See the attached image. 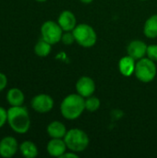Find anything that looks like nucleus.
I'll list each match as a JSON object with an SVG mask.
<instances>
[{
    "instance_id": "obj_5",
    "label": "nucleus",
    "mask_w": 157,
    "mask_h": 158,
    "mask_svg": "<svg viewBox=\"0 0 157 158\" xmlns=\"http://www.w3.org/2000/svg\"><path fill=\"white\" fill-rule=\"evenodd\" d=\"M135 75L143 82H150L156 76V66L155 61L148 58H141L135 66Z\"/></svg>"
},
{
    "instance_id": "obj_24",
    "label": "nucleus",
    "mask_w": 157,
    "mask_h": 158,
    "mask_svg": "<svg viewBox=\"0 0 157 158\" xmlns=\"http://www.w3.org/2000/svg\"><path fill=\"white\" fill-rule=\"evenodd\" d=\"M61 157L63 158H68V157H72V158H78L79 157V156L78 155H76V153L75 152H72V153H65Z\"/></svg>"
},
{
    "instance_id": "obj_14",
    "label": "nucleus",
    "mask_w": 157,
    "mask_h": 158,
    "mask_svg": "<svg viewBox=\"0 0 157 158\" xmlns=\"http://www.w3.org/2000/svg\"><path fill=\"white\" fill-rule=\"evenodd\" d=\"M47 133L51 138H57V139H62L65 137L67 133V129L66 126L57 120L52 121L48 126H47Z\"/></svg>"
},
{
    "instance_id": "obj_7",
    "label": "nucleus",
    "mask_w": 157,
    "mask_h": 158,
    "mask_svg": "<svg viewBox=\"0 0 157 158\" xmlns=\"http://www.w3.org/2000/svg\"><path fill=\"white\" fill-rule=\"evenodd\" d=\"M31 106L33 110H35L38 113L44 114L52 110L54 106V100L53 98L45 94H41L38 95H35L31 101Z\"/></svg>"
},
{
    "instance_id": "obj_2",
    "label": "nucleus",
    "mask_w": 157,
    "mask_h": 158,
    "mask_svg": "<svg viewBox=\"0 0 157 158\" xmlns=\"http://www.w3.org/2000/svg\"><path fill=\"white\" fill-rule=\"evenodd\" d=\"M79 94H72L66 96L60 106L62 116L69 120L78 118L85 110V100Z\"/></svg>"
},
{
    "instance_id": "obj_18",
    "label": "nucleus",
    "mask_w": 157,
    "mask_h": 158,
    "mask_svg": "<svg viewBox=\"0 0 157 158\" xmlns=\"http://www.w3.org/2000/svg\"><path fill=\"white\" fill-rule=\"evenodd\" d=\"M51 45H52L51 44L47 43L43 39H41L36 43V44L34 46V52L38 56L45 57L51 52Z\"/></svg>"
},
{
    "instance_id": "obj_23",
    "label": "nucleus",
    "mask_w": 157,
    "mask_h": 158,
    "mask_svg": "<svg viewBox=\"0 0 157 158\" xmlns=\"http://www.w3.org/2000/svg\"><path fill=\"white\" fill-rule=\"evenodd\" d=\"M6 85H7V78L6 74L0 72V93L5 90Z\"/></svg>"
},
{
    "instance_id": "obj_21",
    "label": "nucleus",
    "mask_w": 157,
    "mask_h": 158,
    "mask_svg": "<svg viewBox=\"0 0 157 158\" xmlns=\"http://www.w3.org/2000/svg\"><path fill=\"white\" fill-rule=\"evenodd\" d=\"M146 55L150 59L153 61H157V44H151L147 47V53Z\"/></svg>"
},
{
    "instance_id": "obj_12",
    "label": "nucleus",
    "mask_w": 157,
    "mask_h": 158,
    "mask_svg": "<svg viewBox=\"0 0 157 158\" xmlns=\"http://www.w3.org/2000/svg\"><path fill=\"white\" fill-rule=\"evenodd\" d=\"M147 47L148 46L144 42L140 40H134L130 43L127 47V51L129 56H130L134 59H141L146 55Z\"/></svg>"
},
{
    "instance_id": "obj_1",
    "label": "nucleus",
    "mask_w": 157,
    "mask_h": 158,
    "mask_svg": "<svg viewBox=\"0 0 157 158\" xmlns=\"http://www.w3.org/2000/svg\"><path fill=\"white\" fill-rule=\"evenodd\" d=\"M7 124L13 131L19 134L28 132L31 127V118L25 106H10L7 109Z\"/></svg>"
},
{
    "instance_id": "obj_25",
    "label": "nucleus",
    "mask_w": 157,
    "mask_h": 158,
    "mask_svg": "<svg viewBox=\"0 0 157 158\" xmlns=\"http://www.w3.org/2000/svg\"><path fill=\"white\" fill-rule=\"evenodd\" d=\"M82 3H84V4H90V3H92L93 0H81Z\"/></svg>"
},
{
    "instance_id": "obj_15",
    "label": "nucleus",
    "mask_w": 157,
    "mask_h": 158,
    "mask_svg": "<svg viewBox=\"0 0 157 158\" xmlns=\"http://www.w3.org/2000/svg\"><path fill=\"white\" fill-rule=\"evenodd\" d=\"M135 59L133 57H131L130 56H124L119 60V71L123 76L129 77L130 75H132V73H134L135 71Z\"/></svg>"
},
{
    "instance_id": "obj_10",
    "label": "nucleus",
    "mask_w": 157,
    "mask_h": 158,
    "mask_svg": "<svg viewBox=\"0 0 157 158\" xmlns=\"http://www.w3.org/2000/svg\"><path fill=\"white\" fill-rule=\"evenodd\" d=\"M57 23L64 31H72L77 26L75 15L69 10H64L58 17Z\"/></svg>"
},
{
    "instance_id": "obj_9",
    "label": "nucleus",
    "mask_w": 157,
    "mask_h": 158,
    "mask_svg": "<svg viewBox=\"0 0 157 158\" xmlns=\"http://www.w3.org/2000/svg\"><path fill=\"white\" fill-rule=\"evenodd\" d=\"M76 90L82 97L92 96L95 91V83L93 79L87 76L81 77L76 83Z\"/></svg>"
},
{
    "instance_id": "obj_4",
    "label": "nucleus",
    "mask_w": 157,
    "mask_h": 158,
    "mask_svg": "<svg viewBox=\"0 0 157 158\" xmlns=\"http://www.w3.org/2000/svg\"><path fill=\"white\" fill-rule=\"evenodd\" d=\"M75 41L82 47H92L96 44L97 35L93 27L88 24H80L72 31Z\"/></svg>"
},
{
    "instance_id": "obj_22",
    "label": "nucleus",
    "mask_w": 157,
    "mask_h": 158,
    "mask_svg": "<svg viewBox=\"0 0 157 158\" xmlns=\"http://www.w3.org/2000/svg\"><path fill=\"white\" fill-rule=\"evenodd\" d=\"M7 123V110L3 106H0V129Z\"/></svg>"
},
{
    "instance_id": "obj_17",
    "label": "nucleus",
    "mask_w": 157,
    "mask_h": 158,
    "mask_svg": "<svg viewBox=\"0 0 157 158\" xmlns=\"http://www.w3.org/2000/svg\"><path fill=\"white\" fill-rule=\"evenodd\" d=\"M144 34L148 38L157 37V14L150 17L144 24Z\"/></svg>"
},
{
    "instance_id": "obj_13",
    "label": "nucleus",
    "mask_w": 157,
    "mask_h": 158,
    "mask_svg": "<svg viewBox=\"0 0 157 158\" xmlns=\"http://www.w3.org/2000/svg\"><path fill=\"white\" fill-rule=\"evenodd\" d=\"M24 94L19 88H11L6 93V101L10 106H19L24 103Z\"/></svg>"
},
{
    "instance_id": "obj_20",
    "label": "nucleus",
    "mask_w": 157,
    "mask_h": 158,
    "mask_svg": "<svg viewBox=\"0 0 157 158\" xmlns=\"http://www.w3.org/2000/svg\"><path fill=\"white\" fill-rule=\"evenodd\" d=\"M61 41L64 44H67V45L73 44L75 42V37H74L73 32L72 31H66L65 33H63Z\"/></svg>"
},
{
    "instance_id": "obj_19",
    "label": "nucleus",
    "mask_w": 157,
    "mask_h": 158,
    "mask_svg": "<svg viewBox=\"0 0 157 158\" xmlns=\"http://www.w3.org/2000/svg\"><path fill=\"white\" fill-rule=\"evenodd\" d=\"M100 107V100L97 97L89 96L85 100V109L90 112H94Z\"/></svg>"
},
{
    "instance_id": "obj_6",
    "label": "nucleus",
    "mask_w": 157,
    "mask_h": 158,
    "mask_svg": "<svg viewBox=\"0 0 157 158\" xmlns=\"http://www.w3.org/2000/svg\"><path fill=\"white\" fill-rule=\"evenodd\" d=\"M63 31H64L61 29L59 24L53 20L45 21L41 27L42 39L51 44H56L61 41Z\"/></svg>"
},
{
    "instance_id": "obj_8",
    "label": "nucleus",
    "mask_w": 157,
    "mask_h": 158,
    "mask_svg": "<svg viewBox=\"0 0 157 158\" xmlns=\"http://www.w3.org/2000/svg\"><path fill=\"white\" fill-rule=\"evenodd\" d=\"M19 150V145L16 138L12 136H6L0 141V156L4 158L14 156Z\"/></svg>"
},
{
    "instance_id": "obj_11",
    "label": "nucleus",
    "mask_w": 157,
    "mask_h": 158,
    "mask_svg": "<svg viewBox=\"0 0 157 158\" xmlns=\"http://www.w3.org/2000/svg\"><path fill=\"white\" fill-rule=\"evenodd\" d=\"M67 144L64 140L52 138L51 141L48 142L46 150L51 156L55 157H61L67 151Z\"/></svg>"
},
{
    "instance_id": "obj_16",
    "label": "nucleus",
    "mask_w": 157,
    "mask_h": 158,
    "mask_svg": "<svg viewBox=\"0 0 157 158\" xmlns=\"http://www.w3.org/2000/svg\"><path fill=\"white\" fill-rule=\"evenodd\" d=\"M19 152L26 158H34L38 156V148L31 141H24L19 144Z\"/></svg>"
},
{
    "instance_id": "obj_3",
    "label": "nucleus",
    "mask_w": 157,
    "mask_h": 158,
    "mask_svg": "<svg viewBox=\"0 0 157 158\" xmlns=\"http://www.w3.org/2000/svg\"><path fill=\"white\" fill-rule=\"evenodd\" d=\"M64 141L68 149L75 153L84 151L90 143L88 135L80 129H71L68 131L64 137Z\"/></svg>"
},
{
    "instance_id": "obj_26",
    "label": "nucleus",
    "mask_w": 157,
    "mask_h": 158,
    "mask_svg": "<svg viewBox=\"0 0 157 158\" xmlns=\"http://www.w3.org/2000/svg\"><path fill=\"white\" fill-rule=\"evenodd\" d=\"M37 2H45L46 0H36Z\"/></svg>"
}]
</instances>
